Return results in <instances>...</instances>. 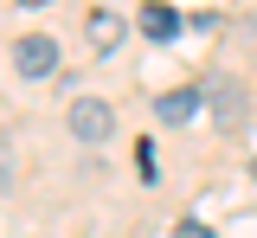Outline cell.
Masks as SVG:
<instances>
[{
	"instance_id": "cell-1",
	"label": "cell",
	"mask_w": 257,
	"mask_h": 238,
	"mask_svg": "<svg viewBox=\"0 0 257 238\" xmlns=\"http://www.w3.org/2000/svg\"><path fill=\"white\" fill-rule=\"evenodd\" d=\"M64 129H71V136L77 142H109L116 136V109H109V103L103 97H71V109H64Z\"/></svg>"
},
{
	"instance_id": "cell-2",
	"label": "cell",
	"mask_w": 257,
	"mask_h": 238,
	"mask_svg": "<svg viewBox=\"0 0 257 238\" xmlns=\"http://www.w3.org/2000/svg\"><path fill=\"white\" fill-rule=\"evenodd\" d=\"M13 71L20 77H52L58 71V39H45V33H32L13 45Z\"/></svg>"
},
{
	"instance_id": "cell-3",
	"label": "cell",
	"mask_w": 257,
	"mask_h": 238,
	"mask_svg": "<svg viewBox=\"0 0 257 238\" xmlns=\"http://www.w3.org/2000/svg\"><path fill=\"white\" fill-rule=\"evenodd\" d=\"M206 97H212V116H219L225 129H238V123H244V116H251V97H244V90H238V84H231V77H219V84H212V90H206Z\"/></svg>"
},
{
	"instance_id": "cell-4",
	"label": "cell",
	"mask_w": 257,
	"mask_h": 238,
	"mask_svg": "<svg viewBox=\"0 0 257 238\" xmlns=\"http://www.w3.org/2000/svg\"><path fill=\"white\" fill-rule=\"evenodd\" d=\"M84 39H90L96 52H116V45H122V20H116L109 7H96L90 20H84Z\"/></svg>"
},
{
	"instance_id": "cell-5",
	"label": "cell",
	"mask_w": 257,
	"mask_h": 238,
	"mask_svg": "<svg viewBox=\"0 0 257 238\" xmlns=\"http://www.w3.org/2000/svg\"><path fill=\"white\" fill-rule=\"evenodd\" d=\"M142 33L155 39V45H161V39H174V33H180V13L161 7V0H148V7H142Z\"/></svg>"
},
{
	"instance_id": "cell-6",
	"label": "cell",
	"mask_w": 257,
	"mask_h": 238,
	"mask_svg": "<svg viewBox=\"0 0 257 238\" xmlns=\"http://www.w3.org/2000/svg\"><path fill=\"white\" fill-rule=\"evenodd\" d=\"M155 116L161 123H193V116H199V90H167V97L155 103Z\"/></svg>"
},
{
	"instance_id": "cell-7",
	"label": "cell",
	"mask_w": 257,
	"mask_h": 238,
	"mask_svg": "<svg viewBox=\"0 0 257 238\" xmlns=\"http://www.w3.org/2000/svg\"><path fill=\"white\" fill-rule=\"evenodd\" d=\"M20 7H52V0H20Z\"/></svg>"
}]
</instances>
